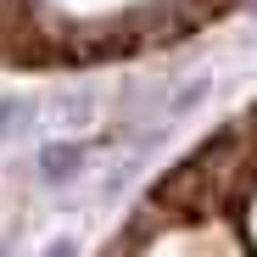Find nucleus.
<instances>
[{"instance_id":"4","label":"nucleus","mask_w":257,"mask_h":257,"mask_svg":"<svg viewBox=\"0 0 257 257\" xmlns=\"http://www.w3.org/2000/svg\"><path fill=\"white\" fill-rule=\"evenodd\" d=\"M51 112H56V123L84 128V123L95 117V95H90V90H78V95H56V101H51Z\"/></svg>"},{"instance_id":"6","label":"nucleus","mask_w":257,"mask_h":257,"mask_svg":"<svg viewBox=\"0 0 257 257\" xmlns=\"http://www.w3.org/2000/svg\"><path fill=\"white\" fill-rule=\"evenodd\" d=\"M251 34H257V17H251Z\"/></svg>"},{"instance_id":"1","label":"nucleus","mask_w":257,"mask_h":257,"mask_svg":"<svg viewBox=\"0 0 257 257\" xmlns=\"http://www.w3.org/2000/svg\"><path fill=\"white\" fill-rule=\"evenodd\" d=\"M90 140H73V135H62V140H45L34 151V174L45 179L51 190H62V185H73V179H84V168H90Z\"/></svg>"},{"instance_id":"5","label":"nucleus","mask_w":257,"mask_h":257,"mask_svg":"<svg viewBox=\"0 0 257 257\" xmlns=\"http://www.w3.org/2000/svg\"><path fill=\"white\" fill-rule=\"evenodd\" d=\"M45 257H78V240H73V235H56V240L45 246Z\"/></svg>"},{"instance_id":"2","label":"nucleus","mask_w":257,"mask_h":257,"mask_svg":"<svg viewBox=\"0 0 257 257\" xmlns=\"http://www.w3.org/2000/svg\"><path fill=\"white\" fill-rule=\"evenodd\" d=\"M207 95H212V73H190V78H179L174 90L162 95V117H168V123H179V117H190Z\"/></svg>"},{"instance_id":"3","label":"nucleus","mask_w":257,"mask_h":257,"mask_svg":"<svg viewBox=\"0 0 257 257\" xmlns=\"http://www.w3.org/2000/svg\"><path fill=\"white\" fill-rule=\"evenodd\" d=\"M34 123H39V106H34L28 95H0V140L34 135Z\"/></svg>"}]
</instances>
